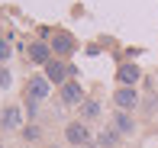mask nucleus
I'll return each mask as SVG.
<instances>
[{
	"label": "nucleus",
	"instance_id": "nucleus-1",
	"mask_svg": "<svg viewBox=\"0 0 158 148\" xmlns=\"http://www.w3.org/2000/svg\"><path fill=\"white\" fill-rule=\"evenodd\" d=\"M64 138H68L71 145H77V148H84L90 142V132H87V126L84 122H71L68 129H64Z\"/></svg>",
	"mask_w": 158,
	"mask_h": 148
},
{
	"label": "nucleus",
	"instance_id": "nucleus-2",
	"mask_svg": "<svg viewBox=\"0 0 158 148\" xmlns=\"http://www.w3.org/2000/svg\"><path fill=\"white\" fill-rule=\"evenodd\" d=\"M48 97V77H32L29 81V100H45Z\"/></svg>",
	"mask_w": 158,
	"mask_h": 148
},
{
	"label": "nucleus",
	"instance_id": "nucleus-3",
	"mask_svg": "<svg viewBox=\"0 0 158 148\" xmlns=\"http://www.w3.org/2000/svg\"><path fill=\"white\" fill-rule=\"evenodd\" d=\"M139 74H142V71H139V65H123V68L116 71V81L129 87V84H135V81H139Z\"/></svg>",
	"mask_w": 158,
	"mask_h": 148
},
{
	"label": "nucleus",
	"instance_id": "nucleus-4",
	"mask_svg": "<svg viewBox=\"0 0 158 148\" xmlns=\"http://www.w3.org/2000/svg\"><path fill=\"white\" fill-rule=\"evenodd\" d=\"M0 122H3L6 129H19V126H23V113H19L16 106H6L3 116H0Z\"/></svg>",
	"mask_w": 158,
	"mask_h": 148
},
{
	"label": "nucleus",
	"instance_id": "nucleus-5",
	"mask_svg": "<svg viewBox=\"0 0 158 148\" xmlns=\"http://www.w3.org/2000/svg\"><path fill=\"white\" fill-rule=\"evenodd\" d=\"M113 97H116V106H123V110L126 106H135V100H139V94H135L132 87H119Z\"/></svg>",
	"mask_w": 158,
	"mask_h": 148
},
{
	"label": "nucleus",
	"instance_id": "nucleus-6",
	"mask_svg": "<svg viewBox=\"0 0 158 148\" xmlns=\"http://www.w3.org/2000/svg\"><path fill=\"white\" fill-rule=\"evenodd\" d=\"M81 97H84V90H81V84H74V81H68V84H64V87H61V100H64V103H77V100H81Z\"/></svg>",
	"mask_w": 158,
	"mask_h": 148
},
{
	"label": "nucleus",
	"instance_id": "nucleus-7",
	"mask_svg": "<svg viewBox=\"0 0 158 148\" xmlns=\"http://www.w3.org/2000/svg\"><path fill=\"white\" fill-rule=\"evenodd\" d=\"M48 55H52V48H48V45H42V42L29 45V58L35 61V65H48Z\"/></svg>",
	"mask_w": 158,
	"mask_h": 148
},
{
	"label": "nucleus",
	"instance_id": "nucleus-8",
	"mask_svg": "<svg viewBox=\"0 0 158 148\" xmlns=\"http://www.w3.org/2000/svg\"><path fill=\"white\" fill-rule=\"evenodd\" d=\"M64 71H68V68H64L61 61H48V65H45V74H48V81H64Z\"/></svg>",
	"mask_w": 158,
	"mask_h": 148
},
{
	"label": "nucleus",
	"instance_id": "nucleus-9",
	"mask_svg": "<svg viewBox=\"0 0 158 148\" xmlns=\"http://www.w3.org/2000/svg\"><path fill=\"white\" fill-rule=\"evenodd\" d=\"M52 48H55V52H61V55H68L71 48H74V42H71V36H55V39H52Z\"/></svg>",
	"mask_w": 158,
	"mask_h": 148
},
{
	"label": "nucleus",
	"instance_id": "nucleus-10",
	"mask_svg": "<svg viewBox=\"0 0 158 148\" xmlns=\"http://www.w3.org/2000/svg\"><path fill=\"white\" fill-rule=\"evenodd\" d=\"M116 142H119V129H103L100 132V145L103 148H113Z\"/></svg>",
	"mask_w": 158,
	"mask_h": 148
},
{
	"label": "nucleus",
	"instance_id": "nucleus-11",
	"mask_svg": "<svg viewBox=\"0 0 158 148\" xmlns=\"http://www.w3.org/2000/svg\"><path fill=\"white\" fill-rule=\"evenodd\" d=\"M113 129H119V132H129V129H132V119H129L126 113H116V122H113Z\"/></svg>",
	"mask_w": 158,
	"mask_h": 148
},
{
	"label": "nucleus",
	"instance_id": "nucleus-12",
	"mask_svg": "<svg viewBox=\"0 0 158 148\" xmlns=\"http://www.w3.org/2000/svg\"><path fill=\"white\" fill-rule=\"evenodd\" d=\"M97 113H100V103H97V100H84V116H90V119H94Z\"/></svg>",
	"mask_w": 158,
	"mask_h": 148
},
{
	"label": "nucleus",
	"instance_id": "nucleus-13",
	"mask_svg": "<svg viewBox=\"0 0 158 148\" xmlns=\"http://www.w3.org/2000/svg\"><path fill=\"white\" fill-rule=\"evenodd\" d=\"M10 81H13V77H10V71L0 65V87H10Z\"/></svg>",
	"mask_w": 158,
	"mask_h": 148
},
{
	"label": "nucleus",
	"instance_id": "nucleus-14",
	"mask_svg": "<svg viewBox=\"0 0 158 148\" xmlns=\"http://www.w3.org/2000/svg\"><path fill=\"white\" fill-rule=\"evenodd\" d=\"M26 138L35 142V138H39V126H29V129H26Z\"/></svg>",
	"mask_w": 158,
	"mask_h": 148
},
{
	"label": "nucleus",
	"instance_id": "nucleus-15",
	"mask_svg": "<svg viewBox=\"0 0 158 148\" xmlns=\"http://www.w3.org/2000/svg\"><path fill=\"white\" fill-rule=\"evenodd\" d=\"M3 58H10V45H6V42L0 39V61H3Z\"/></svg>",
	"mask_w": 158,
	"mask_h": 148
},
{
	"label": "nucleus",
	"instance_id": "nucleus-16",
	"mask_svg": "<svg viewBox=\"0 0 158 148\" xmlns=\"http://www.w3.org/2000/svg\"><path fill=\"white\" fill-rule=\"evenodd\" d=\"M0 148H3V145H0Z\"/></svg>",
	"mask_w": 158,
	"mask_h": 148
}]
</instances>
